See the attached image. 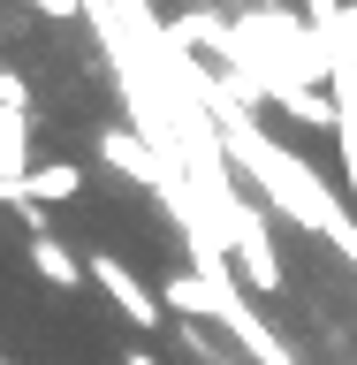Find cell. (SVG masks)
Masks as SVG:
<instances>
[{
    "label": "cell",
    "instance_id": "8",
    "mask_svg": "<svg viewBox=\"0 0 357 365\" xmlns=\"http://www.w3.org/2000/svg\"><path fill=\"white\" fill-rule=\"evenodd\" d=\"M0 107L31 122V84H23V76H8V68H0Z\"/></svg>",
    "mask_w": 357,
    "mask_h": 365
},
{
    "label": "cell",
    "instance_id": "10",
    "mask_svg": "<svg viewBox=\"0 0 357 365\" xmlns=\"http://www.w3.org/2000/svg\"><path fill=\"white\" fill-rule=\"evenodd\" d=\"M0 205H23V182H8V175H0Z\"/></svg>",
    "mask_w": 357,
    "mask_h": 365
},
{
    "label": "cell",
    "instance_id": "5",
    "mask_svg": "<svg viewBox=\"0 0 357 365\" xmlns=\"http://www.w3.org/2000/svg\"><path fill=\"white\" fill-rule=\"evenodd\" d=\"M76 190H84V168H68V160H46L23 175V205H68Z\"/></svg>",
    "mask_w": 357,
    "mask_h": 365
},
{
    "label": "cell",
    "instance_id": "13",
    "mask_svg": "<svg viewBox=\"0 0 357 365\" xmlns=\"http://www.w3.org/2000/svg\"><path fill=\"white\" fill-rule=\"evenodd\" d=\"M350 53H357V46H350Z\"/></svg>",
    "mask_w": 357,
    "mask_h": 365
},
{
    "label": "cell",
    "instance_id": "2",
    "mask_svg": "<svg viewBox=\"0 0 357 365\" xmlns=\"http://www.w3.org/2000/svg\"><path fill=\"white\" fill-rule=\"evenodd\" d=\"M84 267H91V282L114 297V312L130 319V327H145V335H152L160 319H167V297H152V289H145V282L130 274V259H114V251H91Z\"/></svg>",
    "mask_w": 357,
    "mask_h": 365
},
{
    "label": "cell",
    "instance_id": "6",
    "mask_svg": "<svg viewBox=\"0 0 357 365\" xmlns=\"http://www.w3.org/2000/svg\"><path fill=\"white\" fill-rule=\"evenodd\" d=\"M0 175H8V182L31 175V122L8 114V107H0Z\"/></svg>",
    "mask_w": 357,
    "mask_h": 365
},
{
    "label": "cell",
    "instance_id": "9",
    "mask_svg": "<svg viewBox=\"0 0 357 365\" xmlns=\"http://www.w3.org/2000/svg\"><path fill=\"white\" fill-rule=\"evenodd\" d=\"M31 8H38V16H76L84 0H31Z\"/></svg>",
    "mask_w": 357,
    "mask_h": 365
},
{
    "label": "cell",
    "instance_id": "3",
    "mask_svg": "<svg viewBox=\"0 0 357 365\" xmlns=\"http://www.w3.org/2000/svg\"><path fill=\"white\" fill-rule=\"evenodd\" d=\"M31 274H38V282H53V289H84V282H91V267L61 244V236H53V228H46V236H31Z\"/></svg>",
    "mask_w": 357,
    "mask_h": 365
},
{
    "label": "cell",
    "instance_id": "1",
    "mask_svg": "<svg viewBox=\"0 0 357 365\" xmlns=\"http://www.w3.org/2000/svg\"><path fill=\"white\" fill-rule=\"evenodd\" d=\"M221 244H228V259H236V274H244L251 297H281V251H274V228L259 221L244 198L221 213Z\"/></svg>",
    "mask_w": 357,
    "mask_h": 365
},
{
    "label": "cell",
    "instance_id": "12",
    "mask_svg": "<svg viewBox=\"0 0 357 365\" xmlns=\"http://www.w3.org/2000/svg\"><path fill=\"white\" fill-rule=\"evenodd\" d=\"M0 365H8V358H0Z\"/></svg>",
    "mask_w": 357,
    "mask_h": 365
},
{
    "label": "cell",
    "instance_id": "4",
    "mask_svg": "<svg viewBox=\"0 0 357 365\" xmlns=\"http://www.w3.org/2000/svg\"><path fill=\"white\" fill-rule=\"evenodd\" d=\"M274 107L289 114V122H304V130H335V122H342V99H327L319 84H281Z\"/></svg>",
    "mask_w": 357,
    "mask_h": 365
},
{
    "label": "cell",
    "instance_id": "7",
    "mask_svg": "<svg viewBox=\"0 0 357 365\" xmlns=\"http://www.w3.org/2000/svg\"><path fill=\"white\" fill-rule=\"evenodd\" d=\"M335 145H342V182H350V213H357V107H342Z\"/></svg>",
    "mask_w": 357,
    "mask_h": 365
},
{
    "label": "cell",
    "instance_id": "11",
    "mask_svg": "<svg viewBox=\"0 0 357 365\" xmlns=\"http://www.w3.org/2000/svg\"><path fill=\"white\" fill-rule=\"evenodd\" d=\"M122 365H160V358L145 350V342H137V350H122Z\"/></svg>",
    "mask_w": 357,
    "mask_h": 365
}]
</instances>
